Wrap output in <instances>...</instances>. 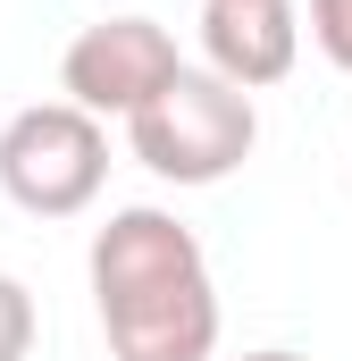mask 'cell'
I'll use <instances>...</instances> for the list:
<instances>
[{
	"mask_svg": "<svg viewBox=\"0 0 352 361\" xmlns=\"http://www.w3.org/2000/svg\"><path fill=\"white\" fill-rule=\"evenodd\" d=\"M109 185V135L76 101H34L0 126V193L25 219H76Z\"/></svg>",
	"mask_w": 352,
	"mask_h": 361,
	"instance_id": "cell-3",
	"label": "cell"
},
{
	"mask_svg": "<svg viewBox=\"0 0 352 361\" xmlns=\"http://www.w3.org/2000/svg\"><path fill=\"white\" fill-rule=\"evenodd\" d=\"M92 311L109 361H218V286L210 252L176 210H109V227L84 252Z\"/></svg>",
	"mask_w": 352,
	"mask_h": 361,
	"instance_id": "cell-1",
	"label": "cell"
},
{
	"mask_svg": "<svg viewBox=\"0 0 352 361\" xmlns=\"http://www.w3.org/2000/svg\"><path fill=\"white\" fill-rule=\"evenodd\" d=\"M101 8H134V0H101Z\"/></svg>",
	"mask_w": 352,
	"mask_h": 361,
	"instance_id": "cell-9",
	"label": "cell"
},
{
	"mask_svg": "<svg viewBox=\"0 0 352 361\" xmlns=\"http://www.w3.org/2000/svg\"><path fill=\"white\" fill-rule=\"evenodd\" d=\"M34 353V294L0 269V361H25Z\"/></svg>",
	"mask_w": 352,
	"mask_h": 361,
	"instance_id": "cell-6",
	"label": "cell"
},
{
	"mask_svg": "<svg viewBox=\"0 0 352 361\" xmlns=\"http://www.w3.org/2000/svg\"><path fill=\"white\" fill-rule=\"evenodd\" d=\"M235 361H310V353H285V345H260V353H235Z\"/></svg>",
	"mask_w": 352,
	"mask_h": 361,
	"instance_id": "cell-8",
	"label": "cell"
},
{
	"mask_svg": "<svg viewBox=\"0 0 352 361\" xmlns=\"http://www.w3.org/2000/svg\"><path fill=\"white\" fill-rule=\"evenodd\" d=\"M126 143L160 185H227L260 143V109L218 68H176V85L126 118Z\"/></svg>",
	"mask_w": 352,
	"mask_h": 361,
	"instance_id": "cell-2",
	"label": "cell"
},
{
	"mask_svg": "<svg viewBox=\"0 0 352 361\" xmlns=\"http://www.w3.org/2000/svg\"><path fill=\"white\" fill-rule=\"evenodd\" d=\"M201 59L244 92L285 85L302 59V8L294 0H201Z\"/></svg>",
	"mask_w": 352,
	"mask_h": 361,
	"instance_id": "cell-5",
	"label": "cell"
},
{
	"mask_svg": "<svg viewBox=\"0 0 352 361\" xmlns=\"http://www.w3.org/2000/svg\"><path fill=\"white\" fill-rule=\"evenodd\" d=\"M302 25H310V42L327 51V68H344V76H352V0H310Z\"/></svg>",
	"mask_w": 352,
	"mask_h": 361,
	"instance_id": "cell-7",
	"label": "cell"
},
{
	"mask_svg": "<svg viewBox=\"0 0 352 361\" xmlns=\"http://www.w3.org/2000/svg\"><path fill=\"white\" fill-rule=\"evenodd\" d=\"M176 68H184V51H176V34L160 17L101 8L59 59V101H76L92 118H134V109H151L176 85Z\"/></svg>",
	"mask_w": 352,
	"mask_h": 361,
	"instance_id": "cell-4",
	"label": "cell"
}]
</instances>
